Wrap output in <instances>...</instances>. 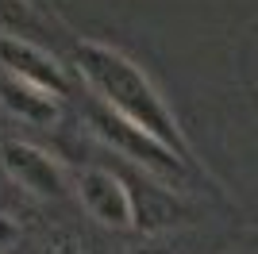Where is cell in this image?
<instances>
[{"label": "cell", "mask_w": 258, "mask_h": 254, "mask_svg": "<svg viewBox=\"0 0 258 254\" xmlns=\"http://www.w3.org/2000/svg\"><path fill=\"white\" fill-rule=\"evenodd\" d=\"M0 166L20 189H27L31 197H66V169L58 158H50L46 150H39L35 143H20V139H8L0 147Z\"/></svg>", "instance_id": "3957f363"}, {"label": "cell", "mask_w": 258, "mask_h": 254, "mask_svg": "<svg viewBox=\"0 0 258 254\" xmlns=\"http://www.w3.org/2000/svg\"><path fill=\"white\" fill-rule=\"evenodd\" d=\"M0 70H8V74L23 77V81H31V85H43V89H50L54 96L70 93V81H66L62 66L43 50V42L0 35Z\"/></svg>", "instance_id": "5b68a950"}, {"label": "cell", "mask_w": 258, "mask_h": 254, "mask_svg": "<svg viewBox=\"0 0 258 254\" xmlns=\"http://www.w3.org/2000/svg\"><path fill=\"white\" fill-rule=\"evenodd\" d=\"M77 197H81V208L93 216L97 223L104 227H135V201H131V189L123 185L119 173L104 166H89L81 169V177H77Z\"/></svg>", "instance_id": "277c9868"}, {"label": "cell", "mask_w": 258, "mask_h": 254, "mask_svg": "<svg viewBox=\"0 0 258 254\" xmlns=\"http://www.w3.org/2000/svg\"><path fill=\"white\" fill-rule=\"evenodd\" d=\"M74 58H77V70H81L85 85L97 93L100 104H108L112 112H119L131 123H139L143 131H151L154 139H162L166 147L177 150L185 162L193 158V147H189L185 131L177 127V116L162 100L154 81L127 54H119L116 46H104V42H77Z\"/></svg>", "instance_id": "6da1fadb"}, {"label": "cell", "mask_w": 258, "mask_h": 254, "mask_svg": "<svg viewBox=\"0 0 258 254\" xmlns=\"http://www.w3.org/2000/svg\"><path fill=\"white\" fill-rule=\"evenodd\" d=\"M93 131L116 150L119 158L135 162L139 169L154 173L158 181H173V185H177V181L185 177V158L177 154V150L166 147L162 139H154L151 131H143L139 123L123 119L119 112H112L108 104L93 108Z\"/></svg>", "instance_id": "7a4b0ae2"}, {"label": "cell", "mask_w": 258, "mask_h": 254, "mask_svg": "<svg viewBox=\"0 0 258 254\" xmlns=\"http://www.w3.org/2000/svg\"><path fill=\"white\" fill-rule=\"evenodd\" d=\"M20 246H23L20 223L12 220V216H4V212H0V254H20Z\"/></svg>", "instance_id": "ba28073f"}, {"label": "cell", "mask_w": 258, "mask_h": 254, "mask_svg": "<svg viewBox=\"0 0 258 254\" xmlns=\"http://www.w3.org/2000/svg\"><path fill=\"white\" fill-rule=\"evenodd\" d=\"M0 104L12 116H20L23 123H35V127H50L58 119V96L43 85H31L23 77L8 74V70H0Z\"/></svg>", "instance_id": "8992f818"}, {"label": "cell", "mask_w": 258, "mask_h": 254, "mask_svg": "<svg viewBox=\"0 0 258 254\" xmlns=\"http://www.w3.org/2000/svg\"><path fill=\"white\" fill-rule=\"evenodd\" d=\"M43 254H85V246L77 243L74 235H58V239H50V243H46Z\"/></svg>", "instance_id": "9c48e42d"}, {"label": "cell", "mask_w": 258, "mask_h": 254, "mask_svg": "<svg viewBox=\"0 0 258 254\" xmlns=\"http://www.w3.org/2000/svg\"><path fill=\"white\" fill-rule=\"evenodd\" d=\"M0 35H16V39H31V42H50L54 39V23L31 0H0Z\"/></svg>", "instance_id": "52a82bcc"}]
</instances>
